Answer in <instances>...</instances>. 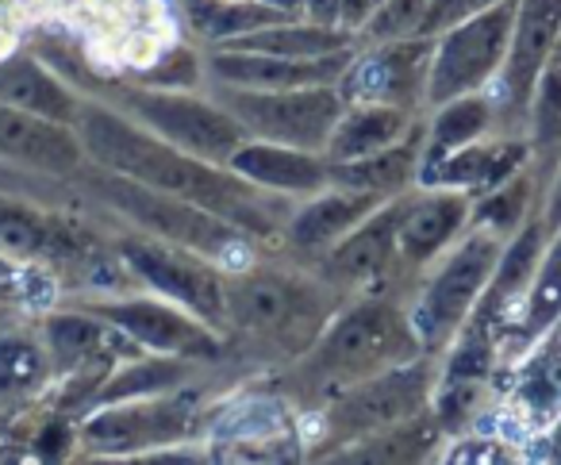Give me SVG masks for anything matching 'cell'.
Segmentation results:
<instances>
[{
    "label": "cell",
    "mask_w": 561,
    "mask_h": 465,
    "mask_svg": "<svg viewBox=\"0 0 561 465\" xmlns=\"http://www.w3.org/2000/svg\"><path fill=\"white\" fill-rule=\"evenodd\" d=\"M530 147L542 162H553L561 155V55L546 63L538 73L535 97H530Z\"/></svg>",
    "instance_id": "33"
},
{
    "label": "cell",
    "mask_w": 561,
    "mask_h": 465,
    "mask_svg": "<svg viewBox=\"0 0 561 465\" xmlns=\"http://www.w3.org/2000/svg\"><path fill=\"white\" fill-rule=\"evenodd\" d=\"M558 39H561V0H515L512 43H507L504 70H500V89H504L512 112L530 109L538 73L546 70Z\"/></svg>",
    "instance_id": "13"
},
{
    "label": "cell",
    "mask_w": 561,
    "mask_h": 465,
    "mask_svg": "<svg viewBox=\"0 0 561 465\" xmlns=\"http://www.w3.org/2000/svg\"><path fill=\"white\" fill-rule=\"evenodd\" d=\"M431 393V365L412 358L404 365H392L385 373L358 381L346 393L335 396V404L323 416V427L335 442L369 439L400 419L415 416Z\"/></svg>",
    "instance_id": "8"
},
{
    "label": "cell",
    "mask_w": 561,
    "mask_h": 465,
    "mask_svg": "<svg viewBox=\"0 0 561 465\" xmlns=\"http://www.w3.org/2000/svg\"><path fill=\"white\" fill-rule=\"evenodd\" d=\"M546 227H550V231L561 227V173H558V181H553L550 201H546Z\"/></svg>",
    "instance_id": "43"
},
{
    "label": "cell",
    "mask_w": 561,
    "mask_h": 465,
    "mask_svg": "<svg viewBox=\"0 0 561 465\" xmlns=\"http://www.w3.org/2000/svg\"><path fill=\"white\" fill-rule=\"evenodd\" d=\"M404 135H408V109H397V104H358L351 116L343 112L339 124L331 127L323 158L328 162H354V158H366L374 150L392 147Z\"/></svg>",
    "instance_id": "24"
},
{
    "label": "cell",
    "mask_w": 561,
    "mask_h": 465,
    "mask_svg": "<svg viewBox=\"0 0 561 465\" xmlns=\"http://www.w3.org/2000/svg\"><path fill=\"white\" fill-rule=\"evenodd\" d=\"M504 450L496 446H477V442H466L450 454V462H504Z\"/></svg>",
    "instance_id": "42"
},
{
    "label": "cell",
    "mask_w": 561,
    "mask_h": 465,
    "mask_svg": "<svg viewBox=\"0 0 561 465\" xmlns=\"http://www.w3.org/2000/svg\"><path fill=\"white\" fill-rule=\"evenodd\" d=\"M492 124V101L477 93H466L458 101L438 104V116L431 124V135L423 143V170L435 162H443L446 155H454L458 147H469L481 132H489Z\"/></svg>",
    "instance_id": "27"
},
{
    "label": "cell",
    "mask_w": 561,
    "mask_h": 465,
    "mask_svg": "<svg viewBox=\"0 0 561 465\" xmlns=\"http://www.w3.org/2000/svg\"><path fill=\"white\" fill-rule=\"evenodd\" d=\"M0 104H12V109L35 112V116L58 120V124H70V127L81 112L78 93L70 86H62L47 66H39L27 55L0 63Z\"/></svg>",
    "instance_id": "21"
},
{
    "label": "cell",
    "mask_w": 561,
    "mask_h": 465,
    "mask_svg": "<svg viewBox=\"0 0 561 465\" xmlns=\"http://www.w3.org/2000/svg\"><path fill=\"white\" fill-rule=\"evenodd\" d=\"M500 258V239L496 231H477L473 239H466L450 254V262L435 273V281L423 293L420 308H415L412 324L420 331V342L438 347L454 334V327L469 316V308H477L484 285H489L492 270Z\"/></svg>",
    "instance_id": "10"
},
{
    "label": "cell",
    "mask_w": 561,
    "mask_h": 465,
    "mask_svg": "<svg viewBox=\"0 0 561 465\" xmlns=\"http://www.w3.org/2000/svg\"><path fill=\"white\" fill-rule=\"evenodd\" d=\"M492 365V350L484 342V334H469L450 358V370H446V385H473L477 377H484Z\"/></svg>",
    "instance_id": "37"
},
{
    "label": "cell",
    "mask_w": 561,
    "mask_h": 465,
    "mask_svg": "<svg viewBox=\"0 0 561 465\" xmlns=\"http://www.w3.org/2000/svg\"><path fill=\"white\" fill-rule=\"evenodd\" d=\"M224 166L250 185L277 189V193H320L323 185H331L328 158L316 150L285 147V143H242Z\"/></svg>",
    "instance_id": "18"
},
{
    "label": "cell",
    "mask_w": 561,
    "mask_h": 465,
    "mask_svg": "<svg viewBox=\"0 0 561 465\" xmlns=\"http://www.w3.org/2000/svg\"><path fill=\"white\" fill-rule=\"evenodd\" d=\"M335 311L323 281L280 270H250L224 281V316L254 339L305 354Z\"/></svg>",
    "instance_id": "3"
},
{
    "label": "cell",
    "mask_w": 561,
    "mask_h": 465,
    "mask_svg": "<svg viewBox=\"0 0 561 465\" xmlns=\"http://www.w3.org/2000/svg\"><path fill=\"white\" fill-rule=\"evenodd\" d=\"M188 431V408L181 400H124V408L104 404L85 423V442L101 454H131L142 446L178 442Z\"/></svg>",
    "instance_id": "14"
},
{
    "label": "cell",
    "mask_w": 561,
    "mask_h": 465,
    "mask_svg": "<svg viewBox=\"0 0 561 465\" xmlns=\"http://www.w3.org/2000/svg\"><path fill=\"white\" fill-rule=\"evenodd\" d=\"M73 132L101 170L124 173V178L158 189V193L181 196V201L234 224L239 231L273 235L277 224H289V208L273 196L257 193V185L242 181L239 173H231L227 166L219 170L216 162H204V158L158 139L154 132H142L104 104L81 101Z\"/></svg>",
    "instance_id": "1"
},
{
    "label": "cell",
    "mask_w": 561,
    "mask_h": 465,
    "mask_svg": "<svg viewBox=\"0 0 561 465\" xmlns=\"http://www.w3.org/2000/svg\"><path fill=\"white\" fill-rule=\"evenodd\" d=\"M47 347L24 331H0V396H27L47 381Z\"/></svg>",
    "instance_id": "31"
},
{
    "label": "cell",
    "mask_w": 561,
    "mask_h": 465,
    "mask_svg": "<svg viewBox=\"0 0 561 465\" xmlns=\"http://www.w3.org/2000/svg\"><path fill=\"white\" fill-rule=\"evenodd\" d=\"M188 377V362L185 358H158V362H135L127 370H119L108 385L96 393V404H124V400H142V396L165 393V388L181 385Z\"/></svg>",
    "instance_id": "32"
},
{
    "label": "cell",
    "mask_w": 561,
    "mask_h": 465,
    "mask_svg": "<svg viewBox=\"0 0 561 465\" xmlns=\"http://www.w3.org/2000/svg\"><path fill=\"white\" fill-rule=\"evenodd\" d=\"M527 193H530L527 173H515L512 181H504V185L484 193L477 216H481V224L489 227V231H512V227L519 224L523 208H527Z\"/></svg>",
    "instance_id": "36"
},
{
    "label": "cell",
    "mask_w": 561,
    "mask_h": 465,
    "mask_svg": "<svg viewBox=\"0 0 561 465\" xmlns=\"http://www.w3.org/2000/svg\"><path fill=\"white\" fill-rule=\"evenodd\" d=\"M512 20L515 0H500L492 9L473 12L461 24L446 27L443 43L431 55L427 101L446 104L466 93H477L504 66L507 43H512Z\"/></svg>",
    "instance_id": "7"
},
{
    "label": "cell",
    "mask_w": 561,
    "mask_h": 465,
    "mask_svg": "<svg viewBox=\"0 0 561 465\" xmlns=\"http://www.w3.org/2000/svg\"><path fill=\"white\" fill-rule=\"evenodd\" d=\"M351 35L346 27H323V24H270L257 27L250 35H239L227 47L231 50H257V55H280V58H316V55H331V50H346Z\"/></svg>",
    "instance_id": "25"
},
{
    "label": "cell",
    "mask_w": 561,
    "mask_h": 465,
    "mask_svg": "<svg viewBox=\"0 0 561 465\" xmlns=\"http://www.w3.org/2000/svg\"><path fill=\"white\" fill-rule=\"evenodd\" d=\"M553 457H561V419H558V427H553Z\"/></svg>",
    "instance_id": "45"
},
{
    "label": "cell",
    "mask_w": 561,
    "mask_h": 465,
    "mask_svg": "<svg viewBox=\"0 0 561 465\" xmlns=\"http://www.w3.org/2000/svg\"><path fill=\"white\" fill-rule=\"evenodd\" d=\"M354 63L351 50H331L316 58H280L257 55V50H216L211 55V73L224 86L242 89H300V86H335L343 70Z\"/></svg>",
    "instance_id": "16"
},
{
    "label": "cell",
    "mask_w": 561,
    "mask_h": 465,
    "mask_svg": "<svg viewBox=\"0 0 561 465\" xmlns=\"http://www.w3.org/2000/svg\"><path fill=\"white\" fill-rule=\"evenodd\" d=\"M431 0H377L374 16L366 20L369 39L389 43V39H408V35H420V24L427 16Z\"/></svg>",
    "instance_id": "35"
},
{
    "label": "cell",
    "mask_w": 561,
    "mask_h": 465,
    "mask_svg": "<svg viewBox=\"0 0 561 465\" xmlns=\"http://www.w3.org/2000/svg\"><path fill=\"white\" fill-rule=\"evenodd\" d=\"M93 235L78 219L55 216L35 204L12 201L0 193V254L27 262V258H81Z\"/></svg>",
    "instance_id": "17"
},
{
    "label": "cell",
    "mask_w": 561,
    "mask_h": 465,
    "mask_svg": "<svg viewBox=\"0 0 561 465\" xmlns=\"http://www.w3.org/2000/svg\"><path fill=\"white\" fill-rule=\"evenodd\" d=\"M142 81L154 89H193L201 81V63L193 50H170Z\"/></svg>",
    "instance_id": "38"
},
{
    "label": "cell",
    "mask_w": 561,
    "mask_h": 465,
    "mask_svg": "<svg viewBox=\"0 0 561 465\" xmlns=\"http://www.w3.org/2000/svg\"><path fill=\"white\" fill-rule=\"evenodd\" d=\"M492 4H500V0H431V4H427V16H423V24H420V35L435 39L438 32H446V27L461 24V20L473 16V12L492 9Z\"/></svg>",
    "instance_id": "39"
},
{
    "label": "cell",
    "mask_w": 561,
    "mask_h": 465,
    "mask_svg": "<svg viewBox=\"0 0 561 465\" xmlns=\"http://www.w3.org/2000/svg\"><path fill=\"white\" fill-rule=\"evenodd\" d=\"M389 196L381 193H362V189H339L320 201L305 204L300 212H293L289 224H285V235L297 250H323L335 247L346 231L362 224L369 212H377Z\"/></svg>",
    "instance_id": "20"
},
{
    "label": "cell",
    "mask_w": 561,
    "mask_h": 465,
    "mask_svg": "<svg viewBox=\"0 0 561 465\" xmlns=\"http://www.w3.org/2000/svg\"><path fill=\"white\" fill-rule=\"evenodd\" d=\"M435 434H438V427L415 411V416H408V419H400V423L362 439L366 446L346 450L343 457L346 462H420V457H427Z\"/></svg>",
    "instance_id": "30"
},
{
    "label": "cell",
    "mask_w": 561,
    "mask_h": 465,
    "mask_svg": "<svg viewBox=\"0 0 561 465\" xmlns=\"http://www.w3.org/2000/svg\"><path fill=\"white\" fill-rule=\"evenodd\" d=\"M0 158L27 170L70 178L85 166V147L70 124L0 104Z\"/></svg>",
    "instance_id": "15"
},
{
    "label": "cell",
    "mask_w": 561,
    "mask_h": 465,
    "mask_svg": "<svg viewBox=\"0 0 561 465\" xmlns=\"http://www.w3.org/2000/svg\"><path fill=\"white\" fill-rule=\"evenodd\" d=\"M538 242H542V227L538 224H527L519 235L512 239V247L504 250V262L496 258V270H492L489 285H484L481 293V311L477 316L489 319L492 308H500V304H507L515 293H519L523 285H527L530 277H535V258H538Z\"/></svg>",
    "instance_id": "29"
},
{
    "label": "cell",
    "mask_w": 561,
    "mask_h": 465,
    "mask_svg": "<svg viewBox=\"0 0 561 465\" xmlns=\"http://www.w3.org/2000/svg\"><path fill=\"white\" fill-rule=\"evenodd\" d=\"M420 354V331L400 308L366 300L346 308L305 350L297 388L305 396H339L358 381L404 365Z\"/></svg>",
    "instance_id": "2"
},
{
    "label": "cell",
    "mask_w": 561,
    "mask_h": 465,
    "mask_svg": "<svg viewBox=\"0 0 561 465\" xmlns=\"http://www.w3.org/2000/svg\"><path fill=\"white\" fill-rule=\"evenodd\" d=\"M124 112H131L147 132L204 162H227L247 143V127L224 109L188 97L185 89H154V86H116L108 89Z\"/></svg>",
    "instance_id": "5"
},
{
    "label": "cell",
    "mask_w": 561,
    "mask_h": 465,
    "mask_svg": "<svg viewBox=\"0 0 561 465\" xmlns=\"http://www.w3.org/2000/svg\"><path fill=\"white\" fill-rule=\"evenodd\" d=\"M558 316H561V227H558V239H553L550 254H546L542 270H538L535 288H530L527 331L542 334Z\"/></svg>",
    "instance_id": "34"
},
{
    "label": "cell",
    "mask_w": 561,
    "mask_h": 465,
    "mask_svg": "<svg viewBox=\"0 0 561 465\" xmlns=\"http://www.w3.org/2000/svg\"><path fill=\"white\" fill-rule=\"evenodd\" d=\"M466 216H469V196L461 193H435V196H423V201H408L397 227V250L408 262H427V258H435L461 231Z\"/></svg>",
    "instance_id": "23"
},
{
    "label": "cell",
    "mask_w": 561,
    "mask_h": 465,
    "mask_svg": "<svg viewBox=\"0 0 561 465\" xmlns=\"http://www.w3.org/2000/svg\"><path fill=\"white\" fill-rule=\"evenodd\" d=\"M423 158V135L412 132L404 139H397L392 147L374 150L366 158H354V162H328V181L339 189H362V193H381L397 196L412 185L415 170H420Z\"/></svg>",
    "instance_id": "22"
},
{
    "label": "cell",
    "mask_w": 561,
    "mask_h": 465,
    "mask_svg": "<svg viewBox=\"0 0 561 465\" xmlns=\"http://www.w3.org/2000/svg\"><path fill=\"white\" fill-rule=\"evenodd\" d=\"M81 185H85L96 201L108 204L112 212L127 216L131 224H139L142 231H150L162 242L185 247L204 258H219V262H231L234 254H250L239 227L211 216V212L196 208V204L181 201V196L158 193V189H147V185H139V181L124 178V173L101 170V166L81 173Z\"/></svg>",
    "instance_id": "4"
},
{
    "label": "cell",
    "mask_w": 561,
    "mask_h": 465,
    "mask_svg": "<svg viewBox=\"0 0 561 465\" xmlns=\"http://www.w3.org/2000/svg\"><path fill=\"white\" fill-rule=\"evenodd\" d=\"M377 0H343V12H339V27L354 32V27H366V20L374 16Z\"/></svg>",
    "instance_id": "40"
},
{
    "label": "cell",
    "mask_w": 561,
    "mask_h": 465,
    "mask_svg": "<svg viewBox=\"0 0 561 465\" xmlns=\"http://www.w3.org/2000/svg\"><path fill=\"white\" fill-rule=\"evenodd\" d=\"M224 109L265 143L320 150L328 147L331 127L343 116V97L331 86H300V89H242L227 86L219 93Z\"/></svg>",
    "instance_id": "6"
},
{
    "label": "cell",
    "mask_w": 561,
    "mask_h": 465,
    "mask_svg": "<svg viewBox=\"0 0 561 465\" xmlns=\"http://www.w3.org/2000/svg\"><path fill=\"white\" fill-rule=\"evenodd\" d=\"M262 4H270V9H280V12H289V16L305 12V0H262Z\"/></svg>",
    "instance_id": "44"
},
{
    "label": "cell",
    "mask_w": 561,
    "mask_h": 465,
    "mask_svg": "<svg viewBox=\"0 0 561 465\" xmlns=\"http://www.w3.org/2000/svg\"><path fill=\"white\" fill-rule=\"evenodd\" d=\"M435 43L427 35H408L389 39L366 55L362 63H351L343 70V89L351 101L362 104H397L415 109L420 97H427V73Z\"/></svg>",
    "instance_id": "11"
},
{
    "label": "cell",
    "mask_w": 561,
    "mask_h": 465,
    "mask_svg": "<svg viewBox=\"0 0 561 465\" xmlns=\"http://www.w3.org/2000/svg\"><path fill=\"white\" fill-rule=\"evenodd\" d=\"M339 12H343V0H305V16L312 24L339 27Z\"/></svg>",
    "instance_id": "41"
},
{
    "label": "cell",
    "mask_w": 561,
    "mask_h": 465,
    "mask_svg": "<svg viewBox=\"0 0 561 465\" xmlns=\"http://www.w3.org/2000/svg\"><path fill=\"white\" fill-rule=\"evenodd\" d=\"M116 250L127 262V270L147 281L154 293H162L165 300L181 304V308L193 311L196 319H204L211 327L227 324L224 277L204 258H193V250L173 247V242L162 239H119Z\"/></svg>",
    "instance_id": "9"
},
{
    "label": "cell",
    "mask_w": 561,
    "mask_h": 465,
    "mask_svg": "<svg viewBox=\"0 0 561 465\" xmlns=\"http://www.w3.org/2000/svg\"><path fill=\"white\" fill-rule=\"evenodd\" d=\"M93 316H101L108 327L124 331L131 342H142L147 350L173 358H216L219 339L208 331V324L185 311L170 308L158 300H116V304H93Z\"/></svg>",
    "instance_id": "12"
},
{
    "label": "cell",
    "mask_w": 561,
    "mask_h": 465,
    "mask_svg": "<svg viewBox=\"0 0 561 465\" xmlns=\"http://www.w3.org/2000/svg\"><path fill=\"white\" fill-rule=\"evenodd\" d=\"M188 20H193L196 35H204V39L231 43L239 35H250L270 24H285L293 16L280 9H270L262 0H188Z\"/></svg>",
    "instance_id": "26"
},
{
    "label": "cell",
    "mask_w": 561,
    "mask_h": 465,
    "mask_svg": "<svg viewBox=\"0 0 561 465\" xmlns=\"http://www.w3.org/2000/svg\"><path fill=\"white\" fill-rule=\"evenodd\" d=\"M104 342H108V324L93 311L47 319V354L55 370H81L96 362Z\"/></svg>",
    "instance_id": "28"
},
{
    "label": "cell",
    "mask_w": 561,
    "mask_h": 465,
    "mask_svg": "<svg viewBox=\"0 0 561 465\" xmlns=\"http://www.w3.org/2000/svg\"><path fill=\"white\" fill-rule=\"evenodd\" d=\"M408 201H412V196H400V201L389 196V201H385L377 212H369L354 231H346L328 254L331 277L362 281V277L381 273L385 262L392 258V250H397V227H400V216H404Z\"/></svg>",
    "instance_id": "19"
}]
</instances>
